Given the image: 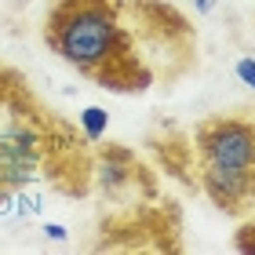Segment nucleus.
<instances>
[{"label":"nucleus","instance_id":"f257e3e1","mask_svg":"<svg viewBox=\"0 0 255 255\" xmlns=\"http://www.w3.org/2000/svg\"><path fill=\"white\" fill-rule=\"evenodd\" d=\"M44 44L113 95L171 88L197 66V29L168 0H48Z\"/></svg>","mask_w":255,"mask_h":255},{"label":"nucleus","instance_id":"0eeeda50","mask_svg":"<svg viewBox=\"0 0 255 255\" xmlns=\"http://www.w3.org/2000/svg\"><path fill=\"white\" fill-rule=\"evenodd\" d=\"M11 197H15V190H11V182H7V175H4V160H0V208H4Z\"/></svg>","mask_w":255,"mask_h":255},{"label":"nucleus","instance_id":"f03ea898","mask_svg":"<svg viewBox=\"0 0 255 255\" xmlns=\"http://www.w3.org/2000/svg\"><path fill=\"white\" fill-rule=\"evenodd\" d=\"M168 175L182 179L193 193H204L223 215L245 219L255 208V110L212 113L190 131L168 128L149 135Z\"/></svg>","mask_w":255,"mask_h":255},{"label":"nucleus","instance_id":"423d86ee","mask_svg":"<svg viewBox=\"0 0 255 255\" xmlns=\"http://www.w3.org/2000/svg\"><path fill=\"white\" fill-rule=\"evenodd\" d=\"M237 77L245 80V84H255V59H241L237 62Z\"/></svg>","mask_w":255,"mask_h":255},{"label":"nucleus","instance_id":"7ed1b4c3","mask_svg":"<svg viewBox=\"0 0 255 255\" xmlns=\"http://www.w3.org/2000/svg\"><path fill=\"white\" fill-rule=\"evenodd\" d=\"M95 179L99 190L113 201H160L157 179L128 146L106 142L95 149Z\"/></svg>","mask_w":255,"mask_h":255},{"label":"nucleus","instance_id":"20e7f679","mask_svg":"<svg viewBox=\"0 0 255 255\" xmlns=\"http://www.w3.org/2000/svg\"><path fill=\"white\" fill-rule=\"evenodd\" d=\"M234 248L245 252V255H255V215L252 212L241 219V226L234 230Z\"/></svg>","mask_w":255,"mask_h":255},{"label":"nucleus","instance_id":"39448f33","mask_svg":"<svg viewBox=\"0 0 255 255\" xmlns=\"http://www.w3.org/2000/svg\"><path fill=\"white\" fill-rule=\"evenodd\" d=\"M80 121H84V135H88V142H99L102 131H106V110L88 106L84 113H80Z\"/></svg>","mask_w":255,"mask_h":255}]
</instances>
